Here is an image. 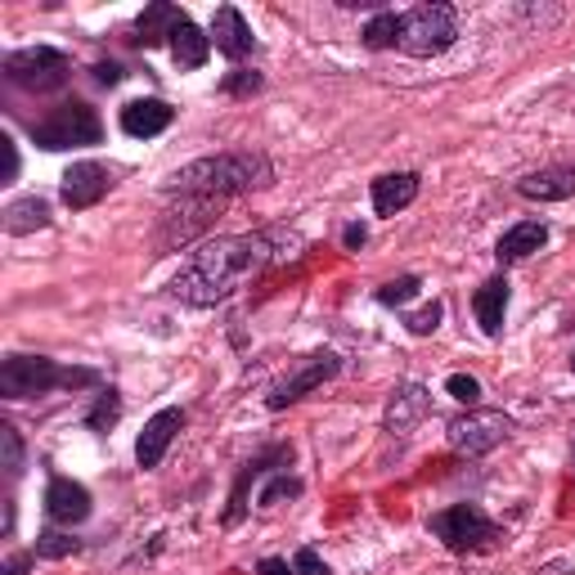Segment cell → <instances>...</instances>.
<instances>
[{
  "instance_id": "cell-31",
  "label": "cell",
  "mask_w": 575,
  "mask_h": 575,
  "mask_svg": "<svg viewBox=\"0 0 575 575\" xmlns=\"http://www.w3.org/2000/svg\"><path fill=\"white\" fill-rule=\"evenodd\" d=\"M445 392H450L458 405H468V409L481 405V382H477L472 373H450V378H445Z\"/></svg>"
},
{
  "instance_id": "cell-24",
  "label": "cell",
  "mask_w": 575,
  "mask_h": 575,
  "mask_svg": "<svg viewBox=\"0 0 575 575\" xmlns=\"http://www.w3.org/2000/svg\"><path fill=\"white\" fill-rule=\"evenodd\" d=\"M46 225H50V203L41 194L14 199L5 207V235H32V229H46Z\"/></svg>"
},
{
  "instance_id": "cell-21",
  "label": "cell",
  "mask_w": 575,
  "mask_h": 575,
  "mask_svg": "<svg viewBox=\"0 0 575 575\" xmlns=\"http://www.w3.org/2000/svg\"><path fill=\"white\" fill-rule=\"evenodd\" d=\"M189 14L180 10V5H167V0H158V5H148L140 19H135V46H171V32L184 23Z\"/></svg>"
},
{
  "instance_id": "cell-18",
  "label": "cell",
  "mask_w": 575,
  "mask_h": 575,
  "mask_svg": "<svg viewBox=\"0 0 575 575\" xmlns=\"http://www.w3.org/2000/svg\"><path fill=\"white\" fill-rule=\"evenodd\" d=\"M508 297H513V284H508V275H494V279H486V284L477 288V297H472V311H477V324H481V333H486V337H500V333H504Z\"/></svg>"
},
{
  "instance_id": "cell-36",
  "label": "cell",
  "mask_w": 575,
  "mask_h": 575,
  "mask_svg": "<svg viewBox=\"0 0 575 575\" xmlns=\"http://www.w3.org/2000/svg\"><path fill=\"white\" fill-rule=\"evenodd\" d=\"M95 82L99 86H118L122 82V68L118 63H95Z\"/></svg>"
},
{
  "instance_id": "cell-23",
  "label": "cell",
  "mask_w": 575,
  "mask_h": 575,
  "mask_svg": "<svg viewBox=\"0 0 575 575\" xmlns=\"http://www.w3.org/2000/svg\"><path fill=\"white\" fill-rule=\"evenodd\" d=\"M171 59H176L180 68H189V72L203 68V63L212 59V36H207L194 19H184V23L171 32Z\"/></svg>"
},
{
  "instance_id": "cell-37",
  "label": "cell",
  "mask_w": 575,
  "mask_h": 575,
  "mask_svg": "<svg viewBox=\"0 0 575 575\" xmlns=\"http://www.w3.org/2000/svg\"><path fill=\"white\" fill-rule=\"evenodd\" d=\"M342 243H347L351 252H356V248H364V243H369V229H364V225H347V235H342Z\"/></svg>"
},
{
  "instance_id": "cell-25",
  "label": "cell",
  "mask_w": 575,
  "mask_h": 575,
  "mask_svg": "<svg viewBox=\"0 0 575 575\" xmlns=\"http://www.w3.org/2000/svg\"><path fill=\"white\" fill-rule=\"evenodd\" d=\"M400 23H405V14H396V10H373V19L360 27V41L369 50H400Z\"/></svg>"
},
{
  "instance_id": "cell-35",
  "label": "cell",
  "mask_w": 575,
  "mask_h": 575,
  "mask_svg": "<svg viewBox=\"0 0 575 575\" xmlns=\"http://www.w3.org/2000/svg\"><path fill=\"white\" fill-rule=\"evenodd\" d=\"M32 562H36V553H14V558H5L0 575H27V571H32Z\"/></svg>"
},
{
  "instance_id": "cell-5",
  "label": "cell",
  "mask_w": 575,
  "mask_h": 575,
  "mask_svg": "<svg viewBox=\"0 0 575 575\" xmlns=\"http://www.w3.org/2000/svg\"><path fill=\"white\" fill-rule=\"evenodd\" d=\"M99 140H104V122H99V112L91 104H82V99L59 104L46 122L32 127V144L46 148V153H55V148H86V144H99Z\"/></svg>"
},
{
  "instance_id": "cell-3",
  "label": "cell",
  "mask_w": 575,
  "mask_h": 575,
  "mask_svg": "<svg viewBox=\"0 0 575 575\" xmlns=\"http://www.w3.org/2000/svg\"><path fill=\"white\" fill-rule=\"evenodd\" d=\"M99 373L95 369H63L46 356H5L0 364V396L5 400H32V396H50V392H76V387H95Z\"/></svg>"
},
{
  "instance_id": "cell-26",
  "label": "cell",
  "mask_w": 575,
  "mask_h": 575,
  "mask_svg": "<svg viewBox=\"0 0 575 575\" xmlns=\"http://www.w3.org/2000/svg\"><path fill=\"white\" fill-rule=\"evenodd\" d=\"M118 418H122V396L108 387V392H99V400L86 409V428L99 432V436H108L112 428H118Z\"/></svg>"
},
{
  "instance_id": "cell-17",
  "label": "cell",
  "mask_w": 575,
  "mask_h": 575,
  "mask_svg": "<svg viewBox=\"0 0 575 575\" xmlns=\"http://www.w3.org/2000/svg\"><path fill=\"white\" fill-rule=\"evenodd\" d=\"M271 464H292V445H271V450H261L252 464L239 468V481H235V494H229V513H225V526H239L243 513H248V490L252 481H261L265 472H275Z\"/></svg>"
},
{
  "instance_id": "cell-40",
  "label": "cell",
  "mask_w": 575,
  "mask_h": 575,
  "mask_svg": "<svg viewBox=\"0 0 575 575\" xmlns=\"http://www.w3.org/2000/svg\"><path fill=\"white\" fill-rule=\"evenodd\" d=\"M571 369H575V356H571Z\"/></svg>"
},
{
  "instance_id": "cell-22",
  "label": "cell",
  "mask_w": 575,
  "mask_h": 575,
  "mask_svg": "<svg viewBox=\"0 0 575 575\" xmlns=\"http://www.w3.org/2000/svg\"><path fill=\"white\" fill-rule=\"evenodd\" d=\"M544 243H549V225H544V220H522V225H513L508 235L500 239L494 256H500V265H517V261H526L530 252H540Z\"/></svg>"
},
{
  "instance_id": "cell-6",
  "label": "cell",
  "mask_w": 575,
  "mask_h": 575,
  "mask_svg": "<svg viewBox=\"0 0 575 575\" xmlns=\"http://www.w3.org/2000/svg\"><path fill=\"white\" fill-rule=\"evenodd\" d=\"M428 530L450 553H477V549H490L500 540V526H494L477 504H454L445 513H432Z\"/></svg>"
},
{
  "instance_id": "cell-11",
  "label": "cell",
  "mask_w": 575,
  "mask_h": 575,
  "mask_svg": "<svg viewBox=\"0 0 575 575\" xmlns=\"http://www.w3.org/2000/svg\"><path fill=\"white\" fill-rule=\"evenodd\" d=\"M180 428H184V409H158V414L148 418L144 432H140V441H135V464H140V472H153V468L163 464Z\"/></svg>"
},
{
  "instance_id": "cell-29",
  "label": "cell",
  "mask_w": 575,
  "mask_h": 575,
  "mask_svg": "<svg viewBox=\"0 0 575 575\" xmlns=\"http://www.w3.org/2000/svg\"><path fill=\"white\" fill-rule=\"evenodd\" d=\"M261 86H265V76H261V72H248V68L225 72V82H220V91H225L229 99H248V95H256Z\"/></svg>"
},
{
  "instance_id": "cell-27",
  "label": "cell",
  "mask_w": 575,
  "mask_h": 575,
  "mask_svg": "<svg viewBox=\"0 0 575 575\" xmlns=\"http://www.w3.org/2000/svg\"><path fill=\"white\" fill-rule=\"evenodd\" d=\"M418 288H423V279H418V275H400V279H392V284L378 288V306L396 311V306H405L409 297H418Z\"/></svg>"
},
{
  "instance_id": "cell-15",
  "label": "cell",
  "mask_w": 575,
  "mask_h": 575,
  "mask_svg": "<svg viewBox=\"0 0 575 575\" xmlns=\"http://www.w3.org/2000/svg\"><path fill=\"white\" fill-rule=\"evenodd\" d=\"M517 194L530 203H566L575 199V163H553L517 180Z\"/></svg>"
},
{
  "instance_id": "cell-9",
  "label": "cell",
  "mask_w": 575,
  "mask_h": 575,
  "mask_svg": "<svg viewBox=\"0 0 575 575\" xmlns=\"http://www.w3.org/2000/svg\"><path fill=\"white\" fill-rule=\"evenodd\" d=\"M342 373V356L337 351H315V356H306L284 382H275L271 387V396H265V409H288V405H297L301 396H311L315 387H324L328 378H337Z\"/></svg>"
},
{
  "instance_id": "cell-7",
  "label": "cell",
  "mask_w": 575,
  "mask_h": 575,
  "mask_svg": "<svg viewBox=\"0 0 575 575\" xmlns=\"http://www.w3.org/2000/svg\"><path fill=\"white\" fill-rule=\"evenodd\" d=\"M68 55L50 50V46H32V50H14L5 55V82L19 86V91H32V95H46V91H59L68 86Z\"/></svg>"
},
{
  "instance_id": "cell-38",
  "label": "cell",
  "mask_w": 575,
  "mask_h": 575,
  "mask_svg": "<svg viewBox=\"0 0 575 575\" xmlns=\"http://www.w3.org/2000/svg\"><path fill=\"white\" fill-rule=\"evenodd\" d=\"M256 571H261V575H297V571H292V566H288L284 558H265V562H261Z\"/></svg>"
},
{
  "instance_id": "cell-16",
  "label": "cell",
  "mask_w": 575,
  "mask_h": 575,
  "mask_svg": "<svg viewBox=\"0 0 575 575\" xmlns=\"http://www.w3.org/2000/svg\"><path fill=\"white\" fill-rule=\"evenodd\" d=\"M46 517L55 526H76L91 517V490L72 477H50L46 486Z\"/></svg>"
},
{
  "instance_id": "cell-39",
  "label": "cell",
  "mask_w": 575,
  "mask_h": 575,
  "mask_svg": "<svg viewBox=\"0 0 575 575\" xmlns=\"http://www.w3.org/2000/svg\"><path fill=\"white\" fill-rule=\"evenodd\" d=\"M571 464H575V450H571Z\"/></svg>"
},
{
  "instance_id": "cell-13",
  "label": "cell",
  "mask_w": 575,
  "mask_h": 575,
  "mask_svg": "<svg viewBox=\"0 0 575 575\" xmlns=\"http://www.w3.org/2000/svg\"><path fill=\"white\" fill-rule=\"evenodd\" d=\"M428 409H432V392L418 387V382H400V387L392 392V400H387V414H382V432L409 436L428 418Z\"/></svg>"
},
{
  "instance_id": "cell-20",
  "label": "cell",
  "mask_w": 575,
  "mask_h": 575,
  "mask_svg": "<svg viewBox=\"0 0 575 575\" xmlns=\"http://www.w3.org/2000/svg\"><path fill=\"white\" fill-rule=\"evenodd\" d=\"M418 199V171H387L373 180V212L396 216Z\"/></svg>"
},
{
  "instance_id": "cell-4",
  "label": "cell",
  "mask_w": 575,
  "mask_h": 575,
  "mask_svg": "<svg viewBox=\"0 0 575 575\" xmlns=\"http://www.w3.org/2000/svg\"><path fill=\"white\" fill-rule=\"evenodd\" d=\"M458 41V14L454 5H418L400 23V55L409 59H436Z\"/></svg>"
},
{
  "instance_id": "cell-1",
  "label": "cell",
  "mask_w": 575,
  "mask_h": 575,
  "mask_svg": "<svg viewBox=\"0 0 575 575\" xmlns=\"http://www.w3.org/2000/svg\"><path fill=\"white\" fill-rule=\"evenodd\" d=\"M297 248H301L297 229H256V235L207 239L180 265V275L171 279V297H180L184 306H216L225 297H235L248 279L288 261Z\"/></svg>"
},
{
  "instance_id": "cell-19",
  "label": "cell",
  "mask_w": 575,
  "mask_h": 575,
  "mask_svg": "<svg viewBox=\"0 0 575 575\" xmlns=\"http://www.w3.org/2000/svg\"><path fill=\"white\" fill-rule=\"evenodd\" d=\"M176 118V108L167 99H131L122 108V131L131 140H153V135H163Z\"/></svg>"
},
{
  "instance_id": "cell-10",
  "label": "cell",
  "mask_w": 575,
  "mask_h": 575,
  "mask_svg": "<svg viewBox=\"0 0 575 575\" xmlns=\"http://www.w3.org/2000/svg\"><path fill=\"white\" fill-rule=\"evenodd\" d=\"M220 212V199H180V212H167L163 216V229H158V252H171L176 243H189L199 229L212 225V216Z\"/></svg>"
},
{
  "instance_id": "cell-8",
  "label": "cell",
  "mask_w": 575,
  "mask_h": 575,
  "mask_svg": "<svg viewBox=\"0 0 575 575\" xmlns=\"http://www.w3.org/2000/svg\"><path fill=\"white\" fill-rule=\"evenodd\" d=\"M450 445L458 454H468V458H481L490 454L494 445H504L513 436V418L504 409H468V414H458L450 418V428H445Z\"/></svg>"
},
{
  "instance_id": "cell-28",
  "label": "cell",
  "mask_w": 575,
  "mask_h": 575,
  "mask_svg": "<svg viewBox=\"0 0 575 575\" xmlns=\"http://www.w3.org/2000/svg\"><path fill=\"white\" fill-rule=\"evenodd\" d=\"M76 549H82V540H72V535H63V530H41L36 535V558H72Z\"/></svg>"
},
{
  "instance_id": "cell-32",
  "label": "cell",
  "mask_w": 575,
  "mask_h": 575,
  "mask_svg": "<svg viewBox=\"0 0 575 575\" xmlns=\"http://www.w3.org/2000/svg\"><path fill=\"white\" fill-rule=\"evenodd\" d=\"M441 315H445V306H441V301H428L423 311H414V315H405V328H409L414 337H432V333L441 328Z\"/></svg>"
},
{
  "instance_id": "cell-30",
  "label": "cell",
  "mask_w": 575,
  "mask_h": 575,
  "mask_svg": "<svg viewBox=\"0 0 575 575\" xmlns=\"http://www.w3.org/2000/svg\"><path fill=\"white\" fill-rule=\"evenodd\" d=\"M0 445H5V472L19 477L23 464H27V450H23V436H19L14 423H0Z\"/></svg>"
},
{
  "instance_id": "cell-12",
  "label": "cell",
  "mask_w": 575,
  "mask_h": 575,
  "mask_svg": "<svg viewBox=\"0 0 575 575\" xmlns=\"http://www.w3.org/2000/svg\"><path fill=\"white\" fill-rule=\"evenodd\" d=\"M112 189V171L104 167V163H72L68 171H63V184H59V194H63V203L72 207V212H86V207H95L104 194Z\"/></svg>"
},
{
  "instance_id": "cell-2",
  "label": "cell",
  "mask_w": 575,
  "mask_h": 575,
  "mask_svg": "<svg viewBox=\"0 0 575 575\" xmlns=\"http://www.w3.org/2000/svg\"><path fill=\"white\" fill-rule=\"evenodd\" d=\"M275 184V163L261 148H235V153H207V158L184 163L180 171L167 176V194L180 199H235L252 194V189Z\"/></svg>"
},
{
  "instance_id": "cell-33",
  "label": "cell",
  "mask_w": 575,
  "mask_h": 575,
  "mask_svg": "<svg viewBox=\"0 0 575 575\" xmlns=\"http://www.w3.org/2000/svg\"><path fill=\"white\" fill-rule=\"evenodd\" d=\"M297 494H301V481L288 477V472H279L271 486L261 490V500H256V504H261V508H275V504H284V500H297Z\"/></svg>"
},
{
  "instance_id": "cell-14",
  "label": "cell",
  "mask_w": 575,
  "mask_h": 575,
  "mask_svg": "<svg viewBox=\"0 0 575 575\" xmlns=\"http://www.w3.org/2000/svg\"><path fill=\"white\" fill-rule=\"evenodd\" d=\"M207 36H212V50H216V55H225L229 63H243V59L256 50V36H252L248 19H243L235 5H220V10L212 14Z\"/></svg>"
},
{
  "instance_id": "cell-34",
  "label": "cell",
  "mask_w": 575,
  "mask_h": 575,
  "mask_svg": "<svg viewBox=\"0 0 575 575\" xmlns=\"http://www.w3.org/2000/svg\"><path fill=\"white\" fill-rule=\"evenodd\" d=\"M292 571H297V575H333V571H328V562H324L315 549H297Z\"/></svg>"
}]
</instances>
